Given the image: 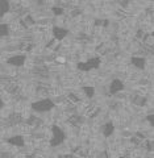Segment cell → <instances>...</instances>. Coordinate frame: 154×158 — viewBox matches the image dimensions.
<instances>
[{
    "mask_svg": "<svg viewBox=\"0 0 154 158\" xmlns=\"http://www.w3.org/2000/svg\"><path fill=\"white\" fill-rule=\"evenodd\" d=\"M56 107V103H54L53 99L50 98H42L38 99V100L33 102L31 104V110L34 113H48L54 110Z\"/></svg>",
    "mask_w": 154,
    "mask_h": 158,
    "instance_id": "cell-1",
    "label": "cell"
},
{
    "mask_svg": "<svg viewBox=\"0 0 154 158\" xmlns=\"http://www.w3.org/2000/svg\"><path fill=\"white\" fill-rule=\"evenodd\" d=\"M7 65L9 66H12V67H23V66H25V63H27V56L25 54H20V53H16V54H13V56H9L7 58V61H6Z\"/></svg>",
    "mask_w": 154,
    "mask_h": 158,
    "instance_id": "cell-2",
    "label": "cell"
},
{
    "mask_svg": "<svg viewBox=\"0 0 154 158\" xmlns=\"http://www.w3.org/2000/svg\"><path fill=\"white\" fill-rule=\"evenodd\" d=\"M124 88H125V85H124V82L121 81L120 78H115L112 79L111 83H109L108 86V92L111 94V95H117V94H120L124 91Z\"/></svg>",
    "mask_w": 154,
    "mask_h": 158,
    "instance_id": "cell-3",
    "label": "cell"
},
{
    "mask_svg": "<svg viewBox=\"0 0 154 158\" xmlns=\"http://www.w3.org/2000/svg\"><path fill=\"white\" fill-rule=\"evenodd\" d=\"M52 36L57 40V41L62 42L63 40H66L69 36V29L65 28V27H58V25H54L52 28Z\"/></svg>",
    "mask_w": 154,
    "mask_h": 158,
    "instance_id": "cell-4",
    "label": "cell"
},
{
    "mask_svg": "<svg viewBox=\"0 0 154 158\" xmlns=\"http://www.w3.org/2000/svg\"><path fill=\"white\" fill-rule=\"evenodd\" d=\"M131 65L138 70H144L146 67V59L142 56H132L131 57Z\"/></svg>",
    "mask_w": 154,
    "mask_h": 158,
    "instance_id": "cell-5",
    "label": "cell"
},
{
    "mask_svg": "<svg viewBox=\"0 0 154 158\" xmlns=\"http://www.w3.org/2000/svg\"><path fill=\"white\" fill-rule=\"evenodd\" d=\"M9 142V145H12L15 148H24L25 146V138L23 135H13L7 140Z\"/></svg>",
    "mask_w": 154,
    "mask_h": 158,
    "instance_id": "cell-6",
    "label": "cell"
},
{
    "mask_svg": "<svg viewBox=\"0 0 154 158\" xmlns=\"http://www.w3.org/2000/svg\"><path fill=\"white\" fill-rule=\"evenodd\" d=\"M100 131H102V135L104 137H111L113 135V132H115V124H113L112 121H108L102 127Z\"/></svg>",
    "mask_w": 154,
    "mask_h": 158,
    "instance_id": "cell-7",
    "label": "cell"
},
{
    "mask_svg": "<svg viewBox=\"0 0 154 158\" xmlns=\"http://www.w3.org/2000/svg\"><path fill=\"white\" fill-rule=\"evenodd\" d=\"M0 4H2V17L6 16V15H8L9 12L12 11V3H11V0H2Z\"/></svg>",
    "mask_w": 154,
    "mask_h": 158,
    "instance_id": "cell-8",
    "label": "cell"
},
{
    "mask_svg": "<svg viewBox=\"0 0 154 158\" xmlns=\"http://www.w3.org/2000/svg\"><path fill=\"white\" fill-rule=\"evenodd\" d=\"M11 32H12L11 25L2 23V25H0V36H2V38H7L9 34H11Z\"/></svg>",
    "mask_w": 154,
    "mask_h": 158,
    "instance_id": "cell-9",
    "label": "cell"
},
{
    "mask_svg": "<svg viewBox=\"0 0 154 158\" xmlns=\"http://www.w3.org/2000/svg\"><path fill=\"white\" fill-rule=\"evenodd\" d=\"M83 94H84V96H86V98H90L91 99V98L95 96L96 90L92 86H84L83 87Z\"/></svg>",
    "mask_w": 154,
    "mask_h": 158,
    "instance_id": "cell-10",
    "label": "cell"
},
{
    "mask_svg": "<svg viewBox=\"0 0 154 158\" xmlns=\"http://www.w3.org/2000/svg\"><path fill=\"white\" fill-rule=\"evenodd\" d=\"M146 120H148L149 124H150V127H152L153 129H154V113H153V115H149Z\"/></svg>",
    "mask_w": 154,
    "mask_h": 158,
    "instance_id": "cell-11",
    "label": "cell"
},
{
    "mask_svg": "<svg viewBox=\"0 0 154 158\" xmlns=\"http://www.w3.org/2000/svg\"><path fill=\"white\" fill-rule=\"evenodd\" d=\"M150 34H152V36L154 37V27H153V31H152V33H150Z\"/></svg>",
    "mask_w": 154,
    "mask_h": 158,
    "instance_id": "cell-12",
    "label": "cell"
}]
</instances>
